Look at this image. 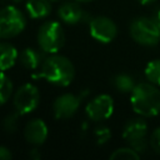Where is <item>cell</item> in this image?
Masks as SVG:
<instances>
[{"mask_svg": "<svg viewBox=\"0 0 160 160\" xmlns=\"http://www.w3.org/2000/svg\"><path fill=\"white\" fill-rule=\"evenodd\" d=\"M58 16L62 22L69 25H75L84 21V19L86 18V14L84 12L80 4L75 0V1L62 2L58 9Z\"/></svg>", "mask_w": 160, "mask_h": 160, "instance_id": "7c38bea8", "label": "cell"}, {"mask_svg": "<svg viewBox=\"0 0 160 160\" xmlns=\"http://www.w3.org/2000/svg\"><path fill=\"white\" fill-rule=\"evenodd\" d=\"M40 76L52 85L68 86L75 78V68L68 58L52 54L44 59L40 66Z\"/></svg>", "mask_w": 160, "mask_h": 160, "instance_id": "6da1fadb", "label": "cell"}, {"mask_svg": "<svg viewBox=\"0 0 160 160\" xmlns=\"http://www.w3.org/2000/svg\"><path fill=\"white\" fill-rule=\"evenodd\" d=\"M130 102L136 114L145 118L155 116L160 112V90L150 81L139 82L130 92Z\"/></svg>", "mask_w": 160, "mask_h": 160, "instance_id": "7a4b0ae2", "label": "cell"}, {"mask_svg": "<svg viewBox=\"0 0 160 160\" xmlns=\"http://www.w3.org/2000/svg\"><path fill=\"white\" fill-rule=\"evenodd\" d=\"M149 144L151 146V149L160 155V126L158 129H155L150 136V140H149Z\"/></svg>", "mask_w": 160, "mask_h": 160, "instance_id": "7402d4cb", "label": "cell"}, {"mask_svg": "<svg viewBox=\"0 0 160 160\" xmlns=\"http://www.w3.org/2000/svg\"><path fill=\"white\" fill-rule=\"evenodd\" d=\"M18 50L10 42L0 41V70L5 71L12 68L18 60Z\"/></svg>", "mask_w": 160, "mask_h": 160, "instance_id": "9a60e30c", "label": "cell"}, {"mask_svg": "<svg viewBox=\"0 0 160 160\" xmlns=\"http://www.w3.org/2000/svg\"><path fill=\"white\" fill-rule=\"evenodd\" d=\"M40 102V92L39 89L34 84H24L21 85L12 96V104L15 111L20 115L29 114L34 111Z\"/></svg>", "mask_w": 160, "mask_h": 160, "instance_id": "52a82bcc", "label": "cell"}, {"mask_svg": "<svg viewBox=\"0 0 160 160\" xmlns=\"http://www.w3.org/2000/svg\"><path fill=\"white\" fill-rule=\"evenodd\" d=\"M129 32L132 40L144 46H154L160 41V29L151 18L139 16L130 22Z\"/></svg>", "mask_w": 160, "mask_h": 160, "instance_id": "277c9868", "label": "cell"}, {"mask_svg": "<svg viewBox=\"0 0 160 160\" xmlns=\"http://www.w3.org/2000/svg\"><path fill=\"white\" fill-rule=\"evenodd\" d=\"M25 10L31 19H44L50 15L52 8L50 0H28Z\"/></svg>", "mask_w": 160, "mask_h": 160, "instance_id": "4fadbf2b", "label": "cell"}, {"mask_svg": "<svg viewBox=\"0 0 160 160\" xmlns=\"http://www.w3.org/2000/svg\"><path fill=\"white\" fill-rule=\"evenodd\" d=\"M19 116H20V114L18 111L8 114L2 119V129L9 134L15 132L18 130V126H19Z\"/></svg>", "mask_w": 160, "mask_h": 160, "instance_id": "ffe728a7", "label": "cell"}, {"mask_svg": "<svg viewBox=\"0 0 160 160\" xmlns=\"http://www.w3.org/2000/svg\"><path fill=\"white\" fill-rule=\"evenodd\" d=\"M78 2H91V1H94V0H76Z\"/></svg>", "mask_w": 160, "mask_h": 160, "instance_id": "4316f807", "label": "cell"}, {"mask_svg": "<svg viewBox=\"0 0 160 160\" xmlns=\"http://www.w3.org/2000/svg\"><path fill=\"white\" fill-rule=\"evenodd\" d=\"M111 84H112V86H114L119 92H122V94L131 92L132 89H134L135 85H136L134 78L130 76L129 74H125V72L116 74V75L111 79Z\"/></svg>", "mask_w": 160, "mask_h": 160, "instance_id": "2e32d148", "label": "cell"}, {"mask_svg": "<svg viewBox=\"0 0 160 160\" xmlns=\"http://www.w3.org/2000/svg\"><path fill=\"white\" fill-rule=\"evenodd\" d=\"M11 158H12L11 151L5 146H0V160H10Z\"/></svg>", "mask_w": 160, "mask_h": 160, "instance_id": "603a6c76", "label": "cell"}, {"mask_svg": "<svg viewBox=\"0 0 160 160\" xmlns=\"http://www.w3.org/2000/svg\"><path fill=\"white\" fill-rule=\"evenodd\" d=\"M29 156L32 159V160H39L40 158H41V155H40V151H39V149H31L30 150V152H29Z\"/></svg>", "mask_w": 160, "mask_h": 160, "instance_id": "d4e9b609", "label": "cell"}, {"mask_svg": "<svg viewBox=\"0 0 160 160\" xmlns=\"http://www.w3.org/2000/svg\"><path fill=\"white\" fill-rule=\"evenodd\" d=\"M111 160H139L140 154L132 148H119L110 155Z\"/></svg>", "mask_w": 160, "mask_h": 160, "instance_id": "d6986e66", "label": "cell"}, {"mask_svg": "<svg viewBox=\"0 0 160 160\" xmlns=\"http://www.w3.org/2000/svg\"><path fill=\"white\" fill-rule=\"evenodd\" d=\"M148 125L145 120L138 118V119H130L126 121L122 129V138L129 144L130 148H132L139 154L144 152L148 148Z\"/></svg>", "mask_w": 160, "mask_h": 160, "instance_id": "8992f818", "label": "cell"}, {"mask_svg": "<svg viewBox=\"0 0 160 160\" xmlns=\"http://www.w3.org/2000/svg\"><path fill=\"white\" fill-rule=\"evenodd\" d=\"M90 35L99 42L109 44L118 35V26L108 16H95L90 20L89 24Z\"/></svg>", "mask_w": 160, "mask_h": 160, "instance_id": "ba28073f", "label": "cell"}, {"mask_svg": "<svg viewBox=\"0 0 160 160\" xmlns=\"http://www.w3.org/2000/svg\"><path fill=\"white\" fill-rule=\"evenodd\" d=\"M94 134H95V138H96L99 145H102V144L108 142L109 139L111 138V131L106 126H99V128H96Z\"/></svg>", "mask_w": 160, "mask_h": 160, "instance_id": "44dd1931", "label": "cell"}, {"mask_svg": "<svg viewBox=\"0 0 160 160\" xmlns=\"http://www.w3.org/2000/svg\"><path fill=\"white\" fill-rule=\"evenodd\" d=\"M141 5H149V4H152L154 1H156V0H138Z\"/></svg>", "mask_w": 160, "mask_h": 160, "instance_id": "484cf974", "label": "cell"}, {"mask_svg": "<svg viewBox=\"0 0 160 160\" xmlns=\"http://www.w3.org/2000/svg\"><path fill=\"white\" fill-rule=\"evenodd\" d=\"M144 72L148 81L156 86H160V59L151 60L150 62H148Z\"/></svg>", "mask_w": 160, "mask_h": 160, "instance_id": "ac0fdd59", "label": "cell"}, {"mask_svg": "<svg viewBox=\"0 0 160 160\" xmlns=\"http://www.w3.org/2000/svg\"><path fill=\"white\" fill-rule=\"evenodd\" d=\"M36 39L42 52L56 54L65 44V32L60 22L45 21L39 28Z\"/></svg>", "mask_w": 160, "mask_h": 160, "instance_id": "3957f363", "label": "cell"}, {"mask_svg": "<svg viewBox=\"0 0 160 160\" xmlns=\"http://www.w3.org/2000/svg\"><path fill=\"white\" fill-rule=\"evenodd\" d=\"M26 26L25 15L12 5L0 9V39H11L18 36Z\"/></svg>", "mask_w": 160, "mask_h": 160, "instance_id": "5b68a950", "label": "cell"}, {"mask_svg": "<svg viewBox=\"0 0 160 160\" xmlns=\"http://www.w3.org/2000/svg\"><path fill=\"white\" fill-rule=\"evenodd\" d=\"M12 90H14L12 81L4 71L0 70V106L4 105L11 98Z\"/></svg>", "mask_w": 160, "mask_h": 160, "instance_id": "e0dca14e", "label": "cell"}, {"mask_svg": "<svg viewBox=\"0 0 160 160\" xmlns=\"http://www.w3.org/2000/svg\"><path fill=\"white\" fill-rule=\"evenodd\" d=\"M85 112L92 121L106 120L114 112V100L108 94H100L86 104Z\"/></svg>", "mask_w": 160, "mask_h": 160, "instance_id": "9c48e42d", "label": "cell"}, {"mask_svg": "<svg viewBox=\"0 0 160 160\" xmlns=\"http://www.w3.org/2000/svg\"><path fill=\"white\" fill-rule=\"evenodd\" d=\"M155 22H156V25L159 26V29H160V8H158V9H155L154 11H152V14H151V16H150Z\"/></svg>", "mask_w": 160, "mask_h": 160, "instance_id": "cb8c5ba5", "label": "cell"}, {"mask_svg": "<svg viewBox=\"0 0 160 160\" xmlns=\"http://www.w3.org/2000/svg\"><path fill=\"white\" fill-rule=\"evenodd\" d=\"M10 1H12V2H21L22 0H10Z\"/></svg>", "mask_w": 160, "mask_h": 160, "instance_id": "83f0119b", "label": "cell"}, {"mask_svg": "<svg viewBox=\"0 0 160 160\" xmlns=\"http://www.w3.org/2000/svg\"><path fill=\"white\" fill-rule=\"evenodd\" d=\"M25 140L31 145H41L48 139V126L41 119H31L24 129Z\"/></svg>", "mask_w": 160, "mask_h": 160, "instance_id": "8fae6325", "label": "cell"}, {"mask_svg": "<svg viewBox=\"0 0 160 160\" xmlns=\"http://www.w3.org/2000/svg\"><path fill=\"white\" fill-rule=\"evenodd\" d=\"M82 96H84L82 94L76 95L71 92H66V94L58 96L52 105L54 116L59 120H66L74 116L80 108Z\"/></svg>", "mask_w": 160, "mask_h": 160, "instance_id": "30bf717a", "label": "cell"}, {"mask_svg": "<svg viewBox=\"0 0 160 160\" xmlns=\"http://www.w3.org/2000/svg\"><path fill=\"white\" fill-rule=\"evenodd\" d=\"M18 59H19L20 64L28 70L38 69L39 66H41V64L44 61L42 54L34 48H25L24 50H21Z\"/></svg>", "mask_w": 160, "mask_h": 160, "instance_id": "5bb4252c", "label": "cell"}, {"mask_svg": "<svg viewBox=\"0 0 160 160\" xmlns=\"http://www.w3.org/2000/svg\"><path fill=\"white\" fill-rule=\"evenodd\" d=\"M50 1H52V2H59V1H62V0H50Z\"/></svg>", "mask_w": 160, "mask_h": 160, "instance_id": "f1b7e54d", "label": "cell"}]
</instances>
